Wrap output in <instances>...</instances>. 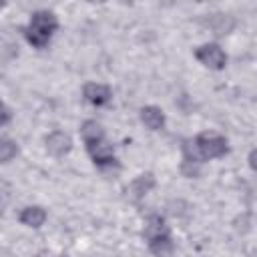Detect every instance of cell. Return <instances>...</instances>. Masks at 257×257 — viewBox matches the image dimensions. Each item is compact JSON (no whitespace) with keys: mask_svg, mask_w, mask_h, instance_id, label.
<instances>
[{"mask_svg":"<svg viewBox=\"0 0 257 257\" xmlns=\"http://www.w3.org/2000/svg\"><path fill=\"white\" fill-rule=\"evenodd\" d=\"M183 161L203 165L211 159H223L229 153V141L217 133H199L195 139L183 141Z\"/></svg>","mask_w":257,"mask_h":257,"instance_id":"obj_1","label":"cell"},{"mask_svg":"<svg viewBox=\"0 0 257 257\" xmlns=\"http://www.w3.org/2000/svg\"><path fill=\"white\" fill-rule=\"evenodd\" d=\"M58 26H60V22H58L56 14H54L52 10L40 8V10H34V12L30 14V20H28V24L22 28V32H24L26 42H28L32 48L44 50V48L50 44V40H52L54 32L58 30Z\"/></svg>","mask_w":257,"mask_h":257,"instance_id":"obj_2","label":"cell"},{"mask_svg":"<svg viewBox=\"0 0 257 257\" xmlns=\"http://www.w3.org/2000/svg\"><path fill=\"white\" fill-rule=\"evenodd\" d=\"M195 58L209 70H223L227 66V52L217 42H205L197 46Z\"/></svg>","mask_w":257,"mask_h":257,"instance_id":"obj_3","label":"cell"},{"mask_svg":"<svg viewBox=\"0 0 257 257\" xmlns=\"http://www.w3.org/2000/svg\"><path fill=\"white\" fill-rule=\"evenodd\" d=\"M82 98L92 106H106L112 100V88L102 82H86L82 86Z\"/></svg>","mask_w":257,"mask_h":257,"instance_id":"obj_4","label":"cell"},{"mask_svg":"<svg viewBox=\"0 0 257 257\" xmlns=\"http://www.w3.org/2000/svg\"><path fill=\"white\" fill-rule=\"evenodd\" d=\"M157 185V179L153 173H141L139 177H135L128 187H126V199L133 203H139L141 199H145V195L149 191H153Z\"/></svg>","mask_w":257,"mask_h":257,"instance_id":"obj_5","label":"cell"},{"mask_svg":"<svg viewBox=\"0 0 257 257\" xmlns=\"http://www.w3.org/2000/svg\"><path fill=\"white\" fill-rule=\"evenodd\" d=\"M44 145H46V151L52 155V157H64L72 151V137L64 131H52L46 135L44 139Z\"/></svg>","mask_w":257,"mask_h":257,"instance_id":"obj_6","label":"cell"},{"mask_svg":"<svg viewBox=\"0 0 257 257\" xmlns=\"http://www.w3.org/2000/svg\"><path fill=\"white\" fill-rule=\"evenodd\" d=\"M46 217H48V213H46V209L40 207V205H28V207H24V209L18 213L20 225H24V227H28V229H40V227L46 223Z\"/></svg>","mask_w":257,"mask_h":257,"instance_id":"obj_7","label":"cell"},{"mask_svg":"<svg viewBox=\"0 0 257 257\" xmlns=\"http://www.w3.org/2000/svg\"><path fill=\"white\" fill-rule=\"evenodd\" d=\"M205 24L215 36H225L235 28V18L225 12H215V14H207Z\"/></svg>","mask_w":257,"mask_h":257,"instance_id":"obj_8","label":"cell"},{"mask_svg":"<svg viewBox=\"0 0 257 257\" xmlns=\"http://www.w3.org/2000/svg\"><path fill=\"white\" fill-rule=\"evenodd\" d=\"M139 116H141V122L149 128V131H161L165 128V122H167V116L163 112L161 106H155V104H147L139 110Z\"/></svg>","mask_w":257,"mask_h":257,"instance_id":"obj_9","label":"cell"},{"mask_svg":"<svg viewBox=\"0 0 257 257\" xmlns=\"http://www.w3.org/2000/svg\"><path fill=\"white\" fill-rule=\"evenodd\" d=\"M163 235H171V229H169L165 217H161V215H157V213L149 215L147 221H145V229H143L145 241L155 239V237H163Z\"/></svg>","mask_w":257,"mask_h":257,"instance_id":"obj_10","label":"cell"},{"mask_svg":"<svg viewBox=\"0 0 257 257\" xmlns=\"http://www.w3.org/2000/svg\"><path fill=\"white\" fill-rule=\"evenodd\" d=\"M80 137H82L84 147H86V145H92V143H98V141H104V139H106L102 124H100L98 120H94V118H86V120L80 124Z\"/></svg>","mask_w":257,"mask_h":257,"instance_id":"obj_11","label":"cell"},{"mask_svg":"<svg viewBox=\"0 0 257 257\" xmlns=\"http://www.w3.org/2000/svg\"><path fill=\"white\" fill-rule=\"evenodd\" d=\"M147 245H149V251H151L155 257H173V255H175V243H173V237H171V235H163V237L149 239Z\"/></svg>","mask_w":257,"mask_h":257,"instance_id":"obj_12","label":"cell"},{"mask_svg":"<svg viewBox=\"0 0 257 257\" xmlns=\"http://www.w3.org/2000/svg\"><path fill=\"white\" fill-rule=\"evenodd\" d=\"M18 143L8 139V137H0V163H10L16 155H18Z\"/></svg>","mask_w":257,"mask_h":257,"instance_id":"obj_13","label":"cell"},{"mask_svg":"<svg viewBox=\"0 0 257 257\" xmlns=\"http://www.w3.org/2000/svg\"><path fill=\"white\" fill-rule=\"evenodd\" d=\"M251 225H253V215H251V213H241V217L235 219V229H237L239 233L251 231Z\"/></svg>","mask_w":257,"mask_h":257,"instance_id":"obj_14","label":"cell"},{"mask_svg":"<svg viewBox=\"0 0 257 257\" xmlns=\"http://www.w3.org/2000/svg\"><path fill=\"white\" fill-rule=\"evenodd\" d=\"M12 118H14L12 108H10V106H8L4 100H0V126L10 124V122H12Z\"/></svg>","mask_w":257,"mask_h":257,"instance_id":"obj_15","label":"cell"},{"mask_svg":"<svg viewBox=\"0 0 257 257\" xmlns=\"http://www.w3.org/2000/svg\"><path fill=\"white\" fill-rule=\"evenodd\" d=\"M255 155H257V151L251 149V153H249V167H251V169H255Z\"/></svg>","mask_w":257,"mask_h":257,"instance_id":"obj_16","label":"cell"}]
</instances>
